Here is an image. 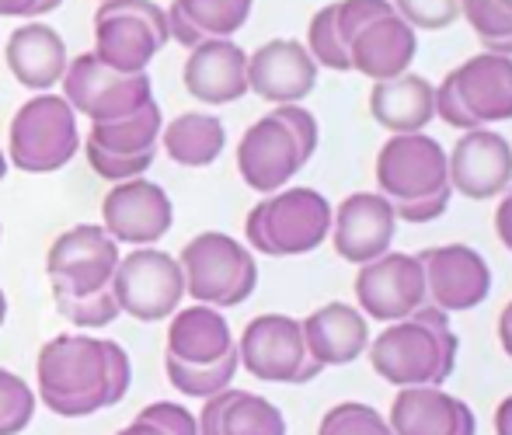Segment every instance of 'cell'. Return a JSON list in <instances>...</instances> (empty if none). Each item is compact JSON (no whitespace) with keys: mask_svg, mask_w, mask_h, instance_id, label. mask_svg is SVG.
Segmentation results:
<instances>
[{"mask_svg":"<svg viewBox=\"0 0 512 435\" xmlns=\"http://www.w3.org/2000/svg\"><path fill=\"white\" fill-rule=\"evenodd\" d=\"M457 331L450 328V314L429 307L415 310L405 321H394L370 338L366 355H370L373 373L391 387H443L457 366Z\"/></svg>","mask_w":512,"mask_h":435,"instance_id":"6da1fadb","label":"cell"},{"mask_svg":"<svg viewBox=\"0 0 512 435\" xmlns=\"http://www.w3.org/2000/svg\"><path fill=\"white\" fill-rule=\"evenodd\" d=\"M39 397L60 418H88L105 401V342L91 335H60L42 345L35 362Z\"/></svg>","mask_w":512,"mask_h":435,"instance_id":"7a4b0ae2","label":"cell"},{"mask_svg":"<svg viewBox=\"0 0 512 435\" xmlns=\"http://www.w3.org/2000/svg\"><path fill=\"white\" fill-rule=\"evenodd\" d=\"M331 216L335 206L317 188H279L248 213L244 237L258 255H310L331 237Z\"/></svg>","mask_w":512,"mask_h":435,"instance_id":"3957f363","label":"cell"},{"mask_svg":"<svg viewBox=\"0 0 512 435\" xmlns=\"http://www.w3.org/2000/svg\"><path fill=\"white\" fill-rule=\"evenodd\" d=\"M178 265L185 275V296L203 307H241L258 286V265L251 248L220 230L192 237L178 255Z\"/></svg>","mask_w":512,"mask_h":435,"instance_id":"277c9868","label":"cell"},{"mask_svg":"<svg viewBox=\"0 0 512 435\" xmlns=\"http://www.w3.org/2000/svg\"><path fill=\"white\" fill-rule=\"evenodd\" d=\"M81 150L77 112L63 94H35L14 112L7 136V161L18 171L49 174L67 168Z\"/></svg>","mask_w":512,"mask_h":435,"instance_id":"5b68a950","label":"cell"},{"mask_svg":"<svg viewBox=\"0 0 512 435\" xmlns=\"http://www.w3.org/2000/svg\"><path fill=\"white\" fill-rule=\"evenodd\" d=\"M112 296L119 303V314L133 321L157 324L168 321L185 300V275L178 258L161 248H136L119 258L112 275Z\"/></svg>","mask_w":512,"mask_h":435,"instance_id":"8992f818","label":"cell"},{"mask_svg":"<svg viewBox=\"0 0 512 435\" xmlns=\"http://www.w3.org/2000/svg\"><path fill=\"white\" fill-rule=\"evenodd\" d=\"M377 188L380 195L398 206V202L436 199V195H453L450 168H446V150L436 136L429 133H398L387 136L380 147L377 164Z\"/></svg>","mask_w":512,"mask_h":435,"instance_id":"52a82bcc","label":"cell"},{"mask_svg":"<svg viewBox=\"0 0 512 435\" xmlns=\"http://www.w3.org/2000/svg\"><path fill=\"white\" fill-rule=\"evenodd\" d=\"M237 362L265 383H310L321 366L307 355L304 328L290 314L251 317L237 342Z\"/></svg>","mask_w":512,"mask_h":435,"instance_id":"ba28073f","label":"cell"},{"mask_svg":"<svg viewBox=\"0 0 512 435\" xmlns=\"http://www.w3.org/2000/svg\"><path fill=\"white\" fill-rule=\"evenodd\" d=\"M63 98L77 115H88V122H115L136 115L143 105L154 101V84L147 74L122 77L108 70L95 53L74 56L63 74Z\"/></svg>","mask_w":512,"mask_h":435,"instance_id":"9c48e42d","label":"cell"},{"mask_svg":"<svg viewBox=\"0 0 512 435\" xmlns=\"http://www.w3.org/2000/svg\"><path fill=\"white\" fill-rule=\"evenodd\" d=\"M119 258V244L98 223H81V227L63 230L46 255L53 293H102V289L112 286Z\"/></svg>","mask_w":512,"mask_h":435,"instance_id":"30bf717a","label":"cell"},{"mask_svg":"<svg viewBox=\"0 0 512 435\" xmlns=\"http://www.w3.org/2000/svg\"><path fill=\"white\" fill-rule=\"evenodd\" d=\"M356 303L363 317L384 324L405 321L415 310H422L429 296H425V272L418 265V255L387 251L370 265H359Z\"/></svg>","mask_w":512,"mask_h":435,"instance_id":"8fae6325","label":"cell"},{"mask_svg":"<svg viewBox=\"0 0 512 435\" xmlns=\"http://www.w3.org/2000/svg\"><path fill=\"white\" fill-rule=\"evenodd\" d=\"M102 227L115 244L154 248L175 227V206L157 181H119L102 202Z\"/></svg>","mask_w":512,"mask_h":435,"instance_id":"7c38bea8","label":"cell"},{"mask_svg":"<svg viewBox=\"0 0 512 435\" xmlns=\"http://www.w3.org/2000/svg\"><path fill=\"white\" fill-rule=\"evenodd\" d=\"M425 272V296L429 307L443 314H464L488 300L492 293V268L481 251L467 244H439L418 255Z\"/></svg>","mask_w":512,"mask_h":435,"instance_id":"4fadbf2b","label":"cell"},{"mask_svg":"<svg viewBox=\"0 0 512 435\" xmlns=\"http://www.w3.org/2000/svg\"><path fill=\"white\" fill-rule=\"evenodd\" d=\"M307 161L310 157L297 143V136L272 112L262 115L258 122H251L244 129L241 143H237V171H241L244 185L262 195H272L290 185Z\"/></svg>","mask_w":512,"mask_h":435,"instance_id":"5bb4252c","label":"cell"},{"mask_svg":"<svg viewBox=\"0 0 512 435\" xmlns=\"http://www.w3.org/2000/svg\"><path fill=\"white\" fill-rule=\"evenodd\" d=\"M398 230L394 202L380 192H352L335 206L331 216V237L338 258L349 265H370L387 255Z\"/></svg>","mask_w":512,"mask_h":435,"instance_id":"9a60e30c","label":"cell"},{"mask_svg":"<svg viewBox=\"0 0 512 435\" xmlns=\"http://www.w3.org/2000/svg\"><path fill=\"white\" fill-rule=\"evenodd\" d=\"M446 168H450V188L464 199H495L512 185V143L492 126L467 129L446 154Z\"/></svg>","mask_w":512,"mask_h":435,"instance_id":"2e32d148","label":"cell"},{"mask_svg":"<svg viewBox=\"0 0 512 435\" xmlns=\"http://www.w3.org/2000/svg\"><path fill=\"white\" fill-rule=\"evenodd\" d=\"M317 63L297 39H272L248 53V91L269 105H300L317 87Z\"/></svg>","mask_w":512,"mask_h":435,"instance_id":"e0dca14e","label":"cell"},{"mask_svg":"<svg viewBox=\"0 0 512 435\" xmlns=\"http://www.w3.org/2000/svg\"><path fill=\"white\" fill-rule=\"evenodd\" d=\"M182 81L199 105H234L248 94V53L234 39H203L189 49Z\"/></svg>","mask_w":512,"mask_h":435,"instance_id":"ac0fdd59","label":"cell"},{"mask_svg":"<svg viewBox=\"0 0 512 435\" xmlns=\"http://www.w3.org/2000/svg\"><path fill=\"white\" fill-rule=\"evenodd\" d=\"M450 81L471 129L512 119V56L478 53L450 70Z\"/></svg>","mask_w":512,"mask_h":435,"instance_id":"d6986e66","label":"cell"},{"mask_svg":"<svg viewBox=\"0 0 512 435\" xmlns=\"http://www.w3.org/2000/svg\"><path fill=\"white\" fill-rule=\"evenodd\" d=\"M394 435H478L471 404L443 387H405L391 404Z\"/></svg>","mask_w":512,"mask_h":435,"instance_id":"ffe728a7","label":"cell"},{"mask_svg":"<svg viewBox=\"0 0 512 435\" xmlns=\"http://www.w3.org/2000/svg\"><path fill=\"white\" fill-rule=\"evenodd\" d=\"M415 53H418V35L405 18H398V11L384 14V18H373L349 42L352 70L370 77L373 84L394 81V77L408 74L411 63H415Z\"/></svg>","mask_w":512,"mask_h":435,"instance_id":"44dd1931","label":"cell"},{"mask_svg":"<svg viewBox=\"0 0 512 435\" xmlns=\"http://www.w3.org/2000/svg\"><path fill=\"white\" fill-rule=\"evenodd\" d=\"M4 60L11 77L21 87L35 94H49V87H56L67 74V42L46 21H25L11 32L4 49Z\"/></svg>","mask_w":512,"mask_h":435,"instance_id":"7402d4cb","label":"cell"},{"mask_svg":"<svg viewBox=\"0 0 512 435\" xmlns=\"http://www.w3.org/2000/svg\"><path fill=\"white\" fill-rule=\"evenodd\" d=\"M307 355L317 366H349L370 345V321L352 303H324L300 321Z\"/></svg>","mask_w":512,"mask_h":435,"instance_id":"603a6c76","label":"cell"},{"mask_svg":"<svg viewBox=\"0 0 512 435\" xmlns=\"http://www.w3.org/2000/svg\"><path fill=\"white\" fill-rule=\"evenodd\" d=\"M168 46V35L136 14H95V49L91 53L122 77L147 74L150 60Z\"/></svg>","mask_w":512,"mask_h":435,"instance_id":"cb8c5ba5","label":"cell"},{"mask_svg":"<svg viewBox=\"0 0 512 435\" xmlns=\"http://www.w3.org/2000/svg\"><path fill=\"white\" fill-rule=\"evenodd\" d=\"M168 359L185 366H213L237 348L227 317L216 307L192 303L168 317Z\"/></svg>","mask_w":512,"mask_h":435,"instance_id":"d4e9b609","label":"cell"},{"mask_svg":"<svg viewBox=\"0 0 512 435\" xmlns=\"http://www.w3.org/2000/svg\"><path fill=\"white\" fill-rule=\"evenodd\" d=\"M370 115L391 136L425 133V126L436 119V87L411 70L394 81H380L370 87Z\"/></svg>","mask_w":512,"mask_h":435,"instance_id":"484cf974","label":"cell"},{"mask_svg":"<svg viewBox=\"0 0 512 435\" xmlns=\"http://www.w3.org/2000/svg\"><path fill=\"white\" fill-rule=\"evenodd\" d=\"M196 422L199 435H290L283 411L276 404L251 394V390L234 387L209 397Z\"/></svg>","mask_w":512,"mask_h":435,"instance_id":"4316f807","label":"cell"},{"mask_svg":"<svg viewBox=\"0 0 512 435\" xmlns=\"http://www.w3.org/2000/svg\"><path fill=\"white\" fill-rule=\"evenodd\" d=\"M164 154L178 164V168H209L220 161L223 147H227V133L223 122L209 112H185L171 119L161 129Z\"/></svg>","mask_w":512,"mask_h":435,"instance_id":"83f0119b","label":"cell"},{"mask_svg":"<svg viewBox=\"0 0 512 435\" xmlns=\"http://www.w3.org/2000/svg\"><path fill=\"white\" fill-rule=\"evenodd\" d=\"M161 129H164V115H161V108L150 101V105H143L140 112L129 115V119L91 122L88 143L91 147L108 150V154H143V150H157Z\"/></svg>","mask_w":512,"mask_h":435,"instance_id":"f1b7e54d","label":"cell"},{"mask_svg":"<svg viewBox=\"0 0 512 435\" xmlns=\"http://www.w3.org/2000/svg\"><path fill=\"white\" fill-rule=\"evenodd\" d=\"M199 39H234L251 18L255 0H171Z\"/></svg>","mask_w":512,"mask_h":435,"instance_id":"f546056e","label":"cell"},{"mask_svg":"<svg viewBox=\"0 0 512 435\" xmlns=\"http://www.w3.org/2000/svg\"><path fill=\"white\" fill-rule=\"evenodd\" d=\"M237 369H241V362H237V348L230 355H223L220 362H213V366H185V362L164 359V373H168L171 387L185 397H203V401L223 394V390L234 383Z\"/></svg>","mask_w":512,"mask_h":435,"instance_id":"4dcf8cb0","label":"cell"},{"mask_svg":"<svg viewBox=\"0 0 512 435\" xmlns=\"http://www.w3.org/2000/svg\"><path fill=\"white\" fill-rule=\"evenodd\" d=\"M460 18L474 28L485 53L512 56V7L499 4V0H464Z\"/></svg>","mask_w":512,"mask_h":435,"instance_id":"1f68e13d","label":"cell"},{"mask_svg":"<svg viewBox=\"0 0 512 435\" xmlns=\"http://www.w3.org/2000/svg\"><path fill=\"white\" fill-rule=\"evenodd\" d=\"M307 53L314 56L317 67L324 70H352V60H349V49H345L342 35H338V25H335V4H324L321 11L310 18V28H307Z\"/></svg>","mask_w":512,"mask_h":435,"instance_id":"d6a6232c","label":"cell"},{"mask_svg":"<svg viewBox=\"0 0 512 435\" xmlns=\"http://www.w3.org/2000/svg\"><path fill=\"white\" fill-rule=\"evenodd\" d=\"M35 390L11 369H0V435H21L35 418Z\"/></svg>","mask_w":512,"mask_h":435,"instance_id":"836d02e7","label":"cell"},{"mask_svg":"<svg viewBox=\"0 0 512 435\" xmlns=\"http://www.w3.org/2000/svg\"><path fill=\"white\" fill-rule=\"evenodd\" d=\"M317 435H394L391 422L380 415L377 408L359 401H345L335 404L331 411H324Z\"/></svg>","mask_w":512,"mask_h":435,"instance_id":"e575fe53","label":"cell"},{"mask_svg":"<svg viewBox=\"0 0 512 435\" xmlns=\"http://www.w3.org/2000/svg\"><path fill=\"white\" fill-rule=\"evenodd\" d=\"M56 310L60 317H67L74 328H108V324L119 317V303H115L112 289H102V293H53Z\"/></svg>","mask_w":512,"mask_h":435,"instance_id":"d590c367","label":"cell"},{"mask_svg":"<svg viewBox=\"0 0 512 435\" xmlns=\"http://www.w3.org/2000/svg\"><path fill=\"white\" fill-rule=\"evenodd\" d=\"M398 18H405L411 28L425 32H443L464 14V0H391Z\"/></svg>","mask_w":512,"mask_h":435,"instance_id":"8d00e7d4","label":"cell"},{"mask_svg":"<svg viewBox=\"0 0 512 435\" xmlns=\"http://www.w3.org/2000/svg\"><path fill=\"white\" fill-rule=\"evenodd\" d=\"M84 154H88V168L98 174V178L112 181V185H119V181H133V178H143V174L150 171V164H154L157 150H143V154H108L102 147H84Z\"/></svg>","mask_w":512,"mask_h":435,"instance_id":"74e56055","label":"cell"},{"mask_svg":"<svg viewBox=\"0 0 512 435\" xmlns=\"http://www.w3.org/2000/svg\"><path fill=\"white\" fill-rule=\"evenodd\" d=\"M391 11H394L391 0H338L335 25H338V35H342L345 49H349V42L356 39L359 28L370 25L373 18H384V14H391Z\"/></svg>","mask_w":512,"mask_h":435,"instance_id":"f35d334b","label":"cell"},{"mask_svg":"<svg viewBox=\"0 0 512 435\" xmlns=\"http://www.w3.org/2000/svg\"><path fill=\"white\" fill-rule=\"evenodd\" d=\"M136 418H140V422L157 425V429H161L164 435H199L196 415H192L189 408H182V404H171V401L147 404V408H143Z\"/></svg>","mask_w":512,"mask_h":435,"instance_id":"ab89813d","label":"cell"},{"mask_svg":"<svg viewBox=\"0 0 512 435\" xmlns=\"http://www.w3.org/2000/svg\"><path fill=\"white\" fill-rule=\"evenodd\" d=\"M102 342H105V401L108 408H115L126 397L129 383H133V366H129V355L119 342H108V338H102Z\"/></svg>","mask_w":512,"mask_h":435,"instance_id":"60d3db41","label":"cell"},{"mask_svg":"<svg viewBox=\"0 0 512 435\" xmlns=\"http://www.w3.org/2000/svg\"><path fill=\"white\" fill-rule=\"evenodd\" d=\"M272 115H276V119H283L286 129H290V133L297 136L300 147H304V154L314 157L317 140H321V129H317L314 112L304 108V105H276V108H272Z\"/></svg>","mask_w":512,"mask_h":435,"instance_id":"b9f144b4","label":"cell"},{"mask_svg":"<svg viewBox=\"0 0 512 435\" xmlns=\"http://www.w3.org/2000/svg\"><path fill=\"white\" fill-rule=\"evenodd\" d=\"M446 206H450V195H436V199H418V202H398L394 206V213H398V220L405 223H432L439 220V216L446 213Z\"/></svg>","mask_w":512,"mask_h":435,"instance_id":"7bdbcfd3","label":"cell"},{"mask_svg":"<svg viewBox=\"0 0 512 435\" xmlns=\"http://www.w3.org/2000/svg\"><path fill=\"white\" fill-rule=\"evenodd\" d=\"M495 234L506 244V251H512V185L502 192L499 209H495Z\"/></svg>","mask_w":512,"mask_h":435,"instance_id":"ee69618b","label":"cell"},{"mask_svg":"<svg viewBox=\"0 0 512 435\" xmlns=\"http://www.w3.org/2000/svg\"><path fill=\"white\" fill-rule=\"evenodd\" d=\"M35 0H0V18H32Z\"/></svg>","mask_w":512,"mask_h":435,"instance_id":"f6af8a7d","label":"cell"},{"mask_svg":"<svg viewBox=\"0 0 512 435\" xmlns=\"http://www.w3.org/2000/svg\"><path fill=\"white\" fill-rule=\"evenodd\" d=\"M495 435H512V394L495 408Z\"/></svg>","mask_w":512,"mask_h":435,"instance_id":"bcb514c9","label":"cell"},{"mask_svg":"<svg viewBox=\"0 0 512 435\" xmlns=\"http://www.w3.org/2000/svg\"><path fill=\"white\" fill-rule=\"evenodd\" d=\"M499 342H502V348H506V355L512 359V324H509V321H502V317H499Z\"/></svg>","mask_w":512,"mask_h":435,"instance_id":"7dc6e473","label":"cell"},{"mask_svg":"<svg viewBox=\"0 0 512 435\" xmlns=\"http://www.w3.org/2000/svg\"><path fill=\"white\" fill-rule=\"evenodd\" d=\"M60 4H63V0H35V14H32V21H35V18H42V14H53Z\"/></svg>","mask_w":512,"mask_h":435,"instance_id":"c3c4849f","label":"cell"},{"mask_svg":"<svg viewBox=\"0 0 512 435\" xmlns=\"http://www.w3.org/2000/svg\"><path fill=\"white\" fill-rule=\"evenodd\" d=\"M4 321H7V296H4V289H0V328H4Z\"/></svg>","mask_w":512,"mask_h":435,"instance_id":"681fc988","label":"cell"},{"mask_svg":"<svg viewBox=\"0 0 512 435\" xmlns=\"http://www.w3.org/2000/svg\"><path fill=\"white\" fill-rule=\"evenodd\" d=\"M7 168H11V161H7V157H4V150H0V181H4Z\"/></svg>","mask_w":512,"mask_h":435,"instance_id":"f907efd6","label":"cell"},{"mask_svg":"<svg viewBox=\"0 0 512 435\" xmlns=\"http://www.w3.org/2000/svg\"><path fill=\"white\" fill-rule=\"evenodd\" d=\"M502 321H509V324H512V300H509V307L502 310Z\"/></svg>","mask_w":512,"mask_h":435,"instance_id":"816d5d0a","label":"cell"},{"mask_svg":"<svg viewBox=\"0 0 512 435\" xmlns=\"http://www.w3.org/2000/svg\"><path fill=\"white\" fill-rule=\"evenodd\" d=\"M499 4H506V7H512V0H499Z\"/></svg>","mask_w":512,"mask_h":435,"instance_id":"f5cc1de1","label":"cell"},{"mask_svg":"<svg viewBox=\"0 0 512 435\" xmlns=\"http://www.w3.org/2000/svg\"><path fill=\"white\" fill-rule=\"evenodd\" d=\"M115 435H129V432H126V429H122V432H115Z\"/></svg>","mask_w":512,"mask_h":435,"instance_id":"db71d44e","label":"cell"},{"mask_svg":"<svg viewBox=\"0 0 512 435\" xmlns=\"http://www.w3.org/2000/svg\"><path fill=\"white\" fill-rule=\"evenodd\" d=\"M98 4H105V0H98Z\"/></svg>","mask_w":512,"mask_h":435,"instance_id":"11a10c76","label":"cell"}]
</instances>
